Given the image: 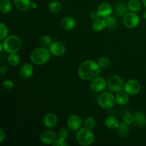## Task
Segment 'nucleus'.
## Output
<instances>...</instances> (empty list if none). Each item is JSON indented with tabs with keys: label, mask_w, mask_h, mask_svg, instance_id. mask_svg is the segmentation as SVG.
Masks as SVG:
<instances>
[{
	"label": "nucleus",
	"mask_w": 146,
	"mask_h": 146,
	"mask_svg": "<svg viewBox=\"0 0 146 146\" xmlns=\"http://www.w3.org/2000/svg\"><path fill=\"white\" fill-rule=\"evenodd\" d=\"M101 68L98 63L93 60L83 61L78 68V75L84 81H91L100 76Z\"/></svg>",
	"instance_id": "1"
},
{
	"label": "nucleus",
	"mask_w": 146,
	"mask_h": 146,
	"mask_svg": "<svg viewBox=\"0 0 146 146\" xmlns=\"http://www.w3.org/2000/svg\"><path fill=\"white\" fill-rule=\"evenodd\" d=\"M51 54L48 48L41 46L36 48L30 54V59L35 65L42 66L49 61Z\"/></svg>",
	"instance_id": "2"
},
{
	"label": "nucleus",
	"mask_w": 146,
	"mask_h": 146,
	"mask_svg": "<svg viewBox=\"0 0 146 146\" xmlns=\"http://www.w3.org/2000/svg\"><path fill=\"white\" fill-rule=\"evenodd\" d=\"M3 49L9 54L17 53L21 46V40L18 36L10 35L3 40Z\"/></svg>",
	"instance_id": "3"
},
{
	"label": "nucleus",
	"mask_w": 146,
	"mask_h": 146,
	"mask_svg": "<svg viewBox=\"0 0 146 146\" xmlns=\"http://www.w3.org/2000/svg\"><path fill=\"white\" fill-rule=\"evenodd\" d=\"M76 138L78 144L83 146L92 145L95 141V135L92 130L84 127L77 131Z\"/></svg>",
	"instance_id": "4"
},
{
	"label": "nucleus",
	"mask_w": 146,
	"mask_h": 146,
	"mask_svg": "<svg viewBox=\"0 0 146 146\" xmlns=\"http://www.w3.org/2000/svg\"><path fill=\"white\" fill-rule=\"evenodd\" d=\"M98 105L104 109L109 110L114 107L115 102V96L111 91H103L98 98Z\"/></svg>",
	"instance_id": "5"
},
{
	"label": "nucleus",
	"mask_w": 146,
	"mask_h": 146,
	"mask_svg": "<svg viewBox=\"0 0 146 146\" xmlns=\"http://www.w3.org/2000/svg\"><path fill=\"white\" fill-rule=\"evenodd\" d=\"M124 83L123 78L117 74L110 76L107 80V88L108 91L113 94H117L123 89Z\"/></svg>",
	"instance_id": "6"
},
{
	"label": "nucleus",
	"mask_w": 146,
	"mask_h": 146,
	"mask_svg": "<svg viewBox=\"0 0 146 146\" xmlns=\"http://www.w3.org/2000/svg\"><path fill=\"white\" fill-rule=\"evenodd\" d=\"M89 88L92 92L96 94L103 92L107 88V80L98 76L90 81Z\"/></svg>",
	"instance_id": "7"
},
{
	"label": "nucleus",
	"mask_w": 146,
	"mask_h": 146,
	"mask_svg": "<svg viewBox=\"0 0 146 146\" xmlns=\"http://www.w3.org/2000/svg\"><path fill=\"white\" fill-rule=\"evenodd\" d=\"M123 23L126 28L133 29L139 25L140 17L135 12L128 11L123 17Z\"/></svg>",
	"instance_id": "8"
},
{
	"label": "nucleus",
	"mask_w": 146,
	"mask_h": 146,
	"mask_svg": "<svg viewBox=\"0 0 146 146\" xmlns=\"http://www.w3.org/2000/svg\"><path fill=\"white\" fill-rule=\"evenodd\" d=\"M141 90V85L135 79H128L124 83L123 91L130 96H135L139 94Z\"/></svg>",
	"instance_id": "9"
},
{
	"label": "nucleus",
	"mask_w": 146,
	"mask_h": 146,
	"mask_svg": "<svg viewBox=\"0 0 146 146\" xmlns=\"http://www.w3.org/2000/svg\"><path fill=\"white\" fill-rule=\"evenodd\" d=\"M67 126L70 130L74 131H78V130L82 128L84 125V121L81 116L76 114L70 115L67 119Z\"/></svg>",
	"instance_id": "10"
},
{
	"label": "nucleus",
	"mask_w": 146,
	"mask_h": 146,
	"mask_svg": "<svg viewBox=\"0 0 146 146\" xmlns=\"http://www.w3.org/2000/svg\"><path fill=\"white\" fill-rule=\"evenodd\" d=\"M48 48L51 55L56 57L61 56L66 52L65 45L59 41H53Z\"/></svg>",
	"instance_id": "11"
},
{
	"label": "nucleus",
	"mask_w": 146,
	"mask_h": 146,
	"mask_svg": "<svg viewBox=\"0 0 146 146\" xmlns=\"http://www.w3.org/2000/svg\"><path fill=\"white\" fill-rule=\"evenodd\" d=\"M34 66L30 63H24L19 68V76L24 80H28L34 74Z\"/></svg>",
	"instance_id": "12"
},
{
	"label": "nucleus",
	"mask_w": 146,
	"mask_h": 146,
	"mask_svg": "<svg viewBox=\"0 0 146 146\" xmlns=\"http://www.w3.org/2000/svg\"><path fill=\"white\" fill-rule=\"evenodd\" d=\"M56 138L57 135L56 133L51 130L44 131L40 135V141L45 145H52Z\"/></svg>",
	"instance_id": "13"
},
{
	"label": "nucleus",
	"mask_w": 146,
	"mask_h": 146,
	"mask_svg": "<svg viewBox=\"0 0 146 146\" xmlns=\"http://www.w3.org/2000/svg\"><path fill=\"white\" fill-rule=\"evenodd\" d=\"M43 124L47 128H54L58 124V117L54 113H48L43 118Z\"/></svg>",
	"instance_id": "14"
},
{
	"label": "nucleus",
	"mask_w": 146,
	"mask_h": 146,
	"mask_svg": "<svg viewBox=\"0 0 146 146\" xmlns=\"http://www.w3.org/2000/svg\"><path fill=\"white\" fill-rule=\"evenodd\" d=\"M97 11L101 18L105 19L112 14L113 9V7L109 3L103 2L98 6Z\"/></svg>",
	"instance_id": "15"
},
{
	"label": "nucleus",
	"mask_w": 146,
	"mask_h": 146,
	"mask_svg": "<svg viewBox=\"0 0 146 146\" xmlns=\"http://www.w3.org/2000/svg\"><path fill=\"white\" fill-rule=\"evenodd\" d=\"M61 27L65 31H71L76 27V21L73 17H65L61 19L60 23Z\"/></svg>",
	"instance_id": "16"
},
{
	"label": "nucleus",
	"mask_w": 146,
	"mask_h": 146,
	"mask_svg": "<svg viewBox=\"0 0 146 146\" xmlns=\"http://www.w3.org/2000/svg\"><path fill=\"white\" fill-rule=\"evenodd\" d=\"M14 4L16 8L20 11L25 12L31 9V0H14Z\"/></svg>",
	"instance_id": "17"
},
{
	"label": "nucleus",
	"mask_w": 146,
	"mask_h": 146,
	"mask_svg": "<svg viewBox=\"0 0 146 146\" xmlns=\"http://www.w3.org/2000/svg\"><path fill=\"white\" fill-rule=\"evenodd\" d=\"M114 11L117 15L123 17L129 11L128 4H125V2H122V1L117 3L114 7Z\"/></svg>",
	"instance_id": "18"
},
{
	"label": "nucleus",
	"mask_w": 146,
	"mask_h": 146,
	"mask_svg": "<svg viewBox=\"0 0 146 146\" xmlns=\"http://www.w3.org/2000/svg\"><path fill=\"white\" fill-rule=\"evenodd\" d=\"M129 94H127L125 91H121L116 94L115 96V102L117 104L121 106L126 105L129 101Z\"/></svg>",
	"instance_id": "19"
},
{
	"label": "nucleus",
	"mask_w": 146,
	"mask_h": 146,
	"mask_svg": "<svg viewBox=\"0 0 146 146\" xmlns=\"http://www.w3.org/2000/svg\"><path fill=\"white\" fill-rule=\"evenodd\" d=\"M104 123H105L106 127L108 128V129L113 130L116 129L118 128V126L120 124V122L116 117L108 116L106 118Z\"/></svg>",
	"instance_id": "20"
},
{
	"label": "nucleus",
	"mask_w": 146,
	"mask_h": 146,
	"mask_svg": "<svg viewBox=\"0 0 146 146\" xmlns=\"http://www.w3.org/2000/svg\"><path fill=\"white\" fill-rule=\"evenodd\" d=\"M117 134L121 138H125L129 133V125L124 122L120 123L119 125L116 128Z\"/></svg>",
	"instance_id": "21"
},
{
	"label": "nucleus",
	"mask_w": 146,
	"mask_h": 146,
	"mask_svg": "<svg viewBox=\"0 0 146 146\" xmlns=\"http://www.w3.org/2000/svg\"><path fill=\"white\" fill-rule=\"evenodd\" d=\"M128 7L130 11L138 12L142 8V2L141 0H129L128 2Z\"/></svg>",
	"instance_id": "22"
},
{
	"label": "nucleus",
	"mask_w": 146,
	"mask_h": 146,
	"mask_svg": "<svg viewBox=\"0 0 146 146\" xmlns=\"http://www.w3.org/2000/svg\"><path fill=\"white\" fill-rule=\"evenodd\" d=\"M92 28L93 29H94L95 31H96V32L102 31L104 29L106 28L104 19L100 18V19H98L93 21Z\"/></svg>",
	"instance_id": "23"
},
{
	"label": "nucleus",
	"mask_w": 146,
	"mask_h": 146,
	"mask_svg": "<svg viewBox=\"0 0 146 146\" xmlns=\"http://www.w3.org/2000/svg\"><path fill=\"white\" fill-rule=\"evenodd\" d=\"M48 10L53 14H57L63 9V6L61 2L58 1H53L49 3L48 6Z\"/></svg>",
	"instance_id": "24"
},
{
	"label": "nucleus",
	"mask_w": 146,
	"mask_h": 146,
	"mask_svg": "<svg viewBox=\"0 0 146 146\" xmlns=\"http://www.w3.org/2000/svg\"><path fill=\"white\" fill-rule=\"evenodd\" d=\"M134 123L139 126H143L146 125V117L141 111H138L133 115Z\"/></svg>",
	"instance_id": "25"
},
{
	"label": "nucleus",
	"mask_w": 146,
	"mask_h": 146,
	"mask_svg": "<svg viewBox=\"0 0 146 146\" xmlns=\"http://www.w3.org/2000/svg\"><path fill=\"white\" fill-rule=\"evenodd\" d=\"M104 20H105L106 22V28L109 29H113L118 26V19L114 16H109V17L104 19Z\"/></svg>",
	"instance_id": "26"
},
{
	"label": "nucleus",
	"mask_w": 146,
	"mask_h": 146,
	"mask_svg": "<svg viewBox=\"0 0 146 146\" xmlns=\"http://www.w3.org/2000/svg\"><path fill=\"white\" fill-rule=\"evenodd\" d=\"M12 5L9 0H1L0 1V11L3 14H8L11 11Z\"/></svg>",
	"instance_id": "27"
},
{
	"label": "nucleus",
	"mask_w": 146,
	"mask_h": 146,
	"mask_svg": "<svg viewBox=\"0 0 146 146\" xmlns=\"http://www.w3.org/2000/svg\"><path fill=\"white\" fill-rule=\"evenodd\" d=\"M7 61L8 64L11 66H16L18 65L20 62V57L17 53H11L9 54L7 58Z\"/></svg>",
	"instance_id": "28"
},
{
	"label": "nucleus",
	"mask_w": 146,
	"mask_h": 146,
	"mask_svg": "<svg viewBox=\"0 0 146 146\" xmlns=\"http://www.w3.org/2000/svg\"><path fill=\"white\" fill-rule=\"evenodd\" d=\"M84 127L88 128V129L93 130L95 128L96 125V119L94 117H88L84 121Z\"/></svg>",
	"instance_id": "29"
},
{
	"label": "nucleus",
	"mask_w": 146,
	"mask_h": 146,
	"mask_svg": "<svg viewBox=\"0 0 146 146\" xmlns=\"http://www.w3.org/2000/svg\"><path fill=\"white\" fill-rule=\"evenodd\" d=\"M99 66L101 67V69H104V68H107L111 66V60L110 58H107V57H101L98 58V61H97Z\"/></svg>",
	"instance_id": "30"
},
{
	"label": "nucleus",
	"mask_w": 146,
	"mask_h": 146,
	"mask_svg": "<svg viewBox=\"0 0 146 146\" xmlns=\"http://www.w3.org/2000/svg\"><path fill=\"white\" fill-rule=\"evenodd\" d=\"M53 42L52 38L49 35H43L40 38V44H41V46L46 47V48H48L49 46L51 45V43Z\"/></svg>",
	"instance_id": "31"
},
{
	"label": "nucleus",
	"mask_w": 146,
	"mask_h": 146,
	"mask_svg": "<svg viewBox=\"0 0 146 146\" xmlns=\"http://www.w3.org/2000/svg\"><path fill=\"white\" fill-rule=\"evenodd\" d=\"M9 29L5 24L0 22V40H4L8 36Z\"/></svg>",
	"instance_id": "32"
},
{
	"label": "nucleus",
	"mask_w": 146,
	"mask_h": 146,
	"mask_svg": "<svg viewBox=\"0 0 146 146\" xmlns=\"http://www.w3.org/2000/svg\"><path fill=\"white\" fill-rule=\"evenodd\" d=\"M57 138L66 140L69 136V131L66 128H61L57 132Z\"/></svg>",
	"instance_id": "33"
},
{
	"label": "nucleus",
	"mask_w": 146,
	"mask_h": 146,
	"mask_svg": "<svg viewBox=\"0 0 146 146\" xmlns=\"http://www.w3.org/2000/svg\"><path fill=\"white\" fill-rule=\"evenodd\" d=\"M123 122L125 123L128 124V125H131L133 123H134V116L131 113H126L124 115L123 118Z\"/></svg>",
	"instance_id": "34"
},
{
	"label": "nucleus",
	"mask_w": 146,
	"mask_h": 146,
	"mask_svg": "<svg viewBox=\"0 0 146 146\" xmlns=\"http://www.w3.org/2000/svg\"><path fill=\"white\" fill-rule=\"evenodd\" d=\"M3 87L5 88L6 90H11L14 86V82L10 79H5L2 83Z\"/></svg>",
	"instance_id": "35"
},
{
	"label": "nucleus",
	"mask_w": 146,
	"mask_h": 146,
	"mask_svg": "<svg viewBox=\"0 0 146 146\" xmlns=\"http://www.w3.org/2000/svg\"><path fill=\"white\" fill-rule=\"evenodd\" d=\"M52 145L54 146H67L68 143L66 142V140L57 138Z\"/></svg>",
	"instance_id": "36"
},
{
	"label": "nucleus",
	"mask_w": 146,
	"mask_h": 146,
	"mask_svg": "<svg viewBox=\"0 0 146 146\" xmlns=\"http://www.w3.org/2000/svg\"><path fill=\"white\" fill-rule=\"evenodd\" d=\"M89 17L91 19L93 20V21H94V20H96V19H98L101 18V17H100V16H99V14H98V11H97V10L93 11L92 12L90 13Z\"/></svg>",
	"instance_id": "37"
},
{
	"label": "nucleus",
	"mask_w": 146,
	"mask_h": 146,
	"mask_svg": "<svg viewBox=\"0 0 146 146\" xmlns=\"http://www.w3.org/2000/svg\"><path fill=\"white\" fill-rule=\"evenodd\" d=\"M7 71H8V67L7 66L3 65L0 66V74L1 75H5Z\"/></svg>",
	"instance_id": "38"
},
{
	"label": "nucleus",
	"mask_w": 146,
	"mask_h": 146,
	"mask_svg": "<svg viewBox=\"0 0 146 146\" xmlns=\"http://www.w3.org/2000/svg\"><path fill=\"white\" fill-rule=\"evenodd\" d=\"M5 137H6L5 132H4L2 129H1V128H0V143H2L3 141H4V139H5Z\"/></svg>",
	"instance_id": "39"
},
{
	"label": "nucleus",
	"mask_w": 146,
	"mask_h": 146,
	"mask_svg": "<svg viewBox=\"0 0 146 146\" xmlns=\"http://www.w3.org/2000/svg\"><path fill=\"white\" fill-rule=\"evenodd\" d=\"M37 8V4L35 2V1H31V9H35Z\"/></svg>",
	"instance_id": "40"
},
{
	"label": "nucleus",
	"mask_w": 146,
	"mask_h": 146,
	"mask_svg": "<svg viewBox=\"0 0 146 146\" xmlns=\"http://www.w3.org/2000/svg\"><path fill=\"white\" fill-rule=\"evenodd\" d=\"M3 49V46H2V44H1V42H0V53L1 52V51H2Z\"/></svg>",
	"instance_id": "41"
},
{
	"label": "nucleus",
	"mask_w": 146,
	"mask_h": 146,
	"mask_svg": "<svg viewBox=\"0 0 146 146\" xmlns=\"http://www.w3.org/2000/svg\"><path fill=\"white\" fill-rule=\"evenodd\" d=\"M142 2H143V4L144 7L146 8V0H142Z\"/></svg>",
	"instance_id": "42"
},
{
	"label": "nucleus",
	"mask_w": 146,
	"mask_h": 146,
	"mask_svg": "<svg viewBox=\"0 0 146 146\" xmlns=\"http://www.w3.org/2000/svg\"><path fill=\"white\" fill-rule=\"evenodd\" d=\"M143 18L146 20V9L144 11V12H143Z\"/></svg>",
	"instance_id": "43"
}]
</instances>
